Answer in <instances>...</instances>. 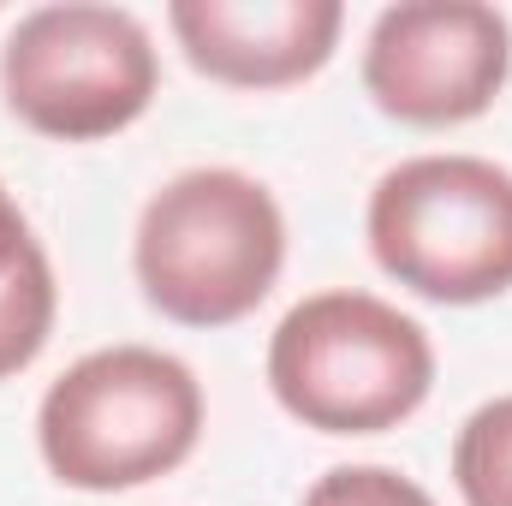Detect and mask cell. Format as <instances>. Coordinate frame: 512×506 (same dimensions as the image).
I'll return each instance as SVG.
<instances>
[{
  "label": "cell",
  "instance_id": "obj_1",
  "mask_svg": "<svg viewBox=\"0 0 512 506\" xmlns=\"http://www.w3.org/2000/svg\"><path fill=\"white\" fill-rule=\"evenodd\" d=\"M137 286L179 328L245 322L286 262V215L239 167H191L137 215Z\"/></svg>",
  "mask_w": 512,
  "mask_h": 506
},
{
  "label": "cell",
  "instance_id": "obj_2",
  "mask_svg": "<svg viewBox=\"0 0 512 506\" xmlns=\"http://www.w3.org/2000/svg\"><path fill=\"white\" fill-rule=\"evenodd\" d=\"M203 387L155 346H102L42 393L36 441L48 471L84 495H120L191 459Z\"/></svg>",
  "mask_w": 512,
  "mask_h": 506
},
{
  "label": "cell",
  "instance_id": "obj_3",
  "mask_svg": "<svg viewBox=\"0 0 512 506\" xmlns=\"http://www.w3.org/2000/svg\"><path fill=\"white\" fill-rule=\"evenodd\" d=\"M268 387L304 429L382 435L429 399L435 346L423 322L376 292H316L280 316Z\"/></svg>",
  "mask_w": 512,
  "mask_h": 506
},
{
  "label": "cell",
  "instance_id": "obj_4",
  "mask_svg": "<svg viewBox=\"0 0 512 506\" xmlns=\"http://www.w3.org/2000/svg\"><path fill=\"white\" fill-rule=\"evenodd\" d=\"M370 251L435 304L512 286V173L483 155H411L370 191Z\"/></svg>",
  "mask_w": 512,
  "mask_h": 506
},
{
  "label": "cell",
  "instance_id": "obj_5",
  "mask_svg": "<svg viewBox=\"0 0 512 506\" xmlns=\"http://www.w3.org/2000/svg\"><path fill=\"white\" fill-rule=\"evenodd\" d=\"M161 60L149 30L126 6L60 0L12 24L0 48L6 108L42 137L96 143L114 137L155 102Z\"/></svg>",
  "mask_w": 512,
  "mask_h": 506
},
{
  "label": "cell",
  "instance_id": "obj_6",
  "mask_svg": "<svg viewBox=\"0 0 512 506\" xmlns=\"http://www.w3.org/2000/svg\"><path fill=\"white\" fill-rule=\"evenodd\" d=\"M512 72V24L483 0L387 6L364 42V90L399 126H465Z\"/></svg>",
  "mask_w": 512,
  "mask_h": 506
},
{
  "label": "cell",
  "instance_id": "obj_7",
  "mask_svg": "<svg viewBox=\"0 0 512 506\" xmlns=\"http://www.w3.org/2000/svg\"><path fill=\"white\" fill-rule=\"evenodd\" d=\"M167 24L185 60L233 90H286L334 60L340 0H173Z\"/></svg>",
  "mask_w": 512,
  "mask_h": 506
},
{
  "label": "cell",
  "instance_id": "obj_8",
  "mask_svg": "<svg viewBox=\"0 0 512 506\" xmlns=\"http://www.w3.org/2000/svg\"><path fill=\"white\" fill-rule=\"evenodd\" d=\"M54 310H60V286L48 251L36 245L18 197L0 185V381L42 358L54 334Z\"/></svg>",
  "mask_w": 512,
  "mask_h": 506
},
{
  "label": "cell",
  "instance_id": "obj_9",
  "mask_svg": "<svg viewBox=\"0 0 512 506\" xmlns=\"http://www.w3.org/2000/svg\"><path fill=\"white\" fill-rule=\"evenodd\" d=\"M453 483L465 506H512V393L465 417L453 441Z\"/></svg>",
  "mask_w": 512,
  "mask_h": 506
},
{
  "label": "cell",
  "instance_id": "obj_10",
  "mask_svg": "<svg viewBox=\"0 0 512 506\" xmlns=\"http://www.w3.org/2000/svg\"><path fill=\"white\" fill-rule=\"evenodd\" d=\"M304 506H435L429 489H417L411 477L387 471V465H334L328 477L310 483Z\"/></svg>",
  "mask_w": 512,
  "mask_h": 506
}]
</instances>
